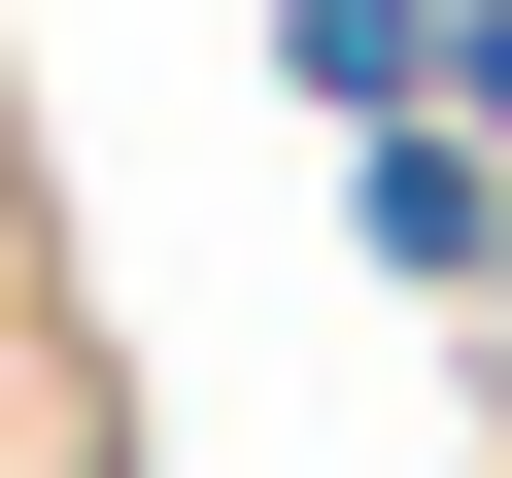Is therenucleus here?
<instances>
[{"instance_id": "1", "label": "nucleus", "mask_w": 512, "mask_h": 478, "mask_svg": "<svg viewBox=\"0 0 512 478\" xmlns=\"http://www.w3.org/2000/svg\"><path fill=\"white\" fill-rule=\"evenodd\" d=\"M342 239H376L410 308H478V342H512V171H478V137H342Z\"/></svg>"}, {"instance_id": "2", "label": "nucleus", "mask_w": 512, "mask_h": 478, "mask_svg": "<svg viewBox=\"0 0 512 478\" xmlns=\"http://www.w3.org/2000/svg\"><path fill=\"white\" fill-rule=\"evenodd\" d=\"M0 478H35V342H0Z\"/></svg>"}, {"instance_id": "3", "label": "nucleus", "mask_w": 512, "mask_h": 478, "mask_svg": "<svg viewBox=\"0 0 512 478\" xmlns=\"http://www.w3.org/2000/svg\"><path fill=\"white\" fill-rule=\"evenodd\" d=\"M478 478H512V444H478Z\"/></svg>"}]
</instances>
